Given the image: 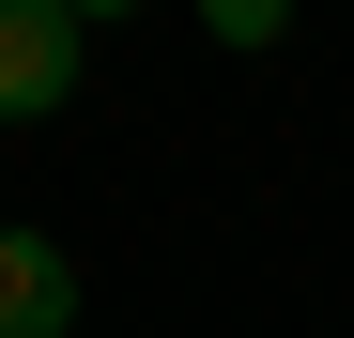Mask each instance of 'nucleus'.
<instances>
[{"label":"nucleus","instance_id":"nucleus-1","mask_svg":"<svg viewBox=\"0 0 354 338\" xmlns=\"http://www.w3.org/2000/svg\"><path fill=\"white\" fill-rule=\"evenodd\" d=\"M77 0H0V123H46L77 92Z\"/></svg>","mask_w":354,"mask_h":338},{"label":"nucleus","instance_id":"nucleus-2","mask_svg":"<svg viewBox=\"0 0 354 338\" xmlns=\"http://www.w3.org/2000/svg\"><path fill=\"white\" fill-rule=\"evenodd\" d=\"M77 323V261L46 231H0V338H62Z\"/></svg>","mask_w":354,"mask_h":338}]
</instances>
